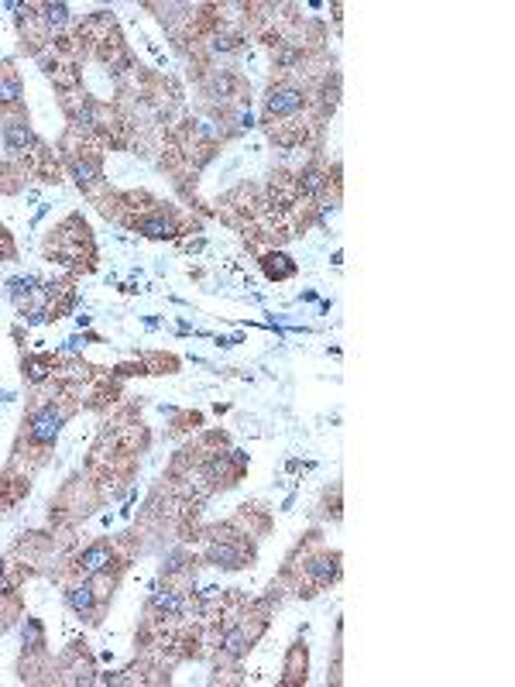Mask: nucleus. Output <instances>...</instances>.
<instances>
[{
	"mask_svg": "<svg viewBox=\"0 0 515 687\" xmlns=\"http://www.w3.org/2000/svg\"><path fill=\"white\" fill-rule=\"evenodd\" d=\"M306 86L299 83H275L268 90V100H265V124H282V121H292L299 110H306Z\"/></svg>",
	"mask_w": 515,
	"mask_h": 687,
	"instance_id": "obj_1",
	"label": "nucleus"
},
{
	"mask_svg": "<svg viewBox=\"0 0 515 687\" xmlns=\"http://www.w3.org/2000/svg\"><path fill=\"white\" fill-rule=\"evenodd\" d=\"M66 416H69V409H62L55 399L42 402V406L25 420L28 440H31L35 447H49V444H55V437H59V430L66 423Z\"/></svg>",
	"mask_w": 515,
	"mask_h": 687,
	"instance_id": "obj_2",
	"label": "nucleus"
},
{
	"mask_svg": "<svg viewBox=\"0 0 515 687\" xmlns=\"http://www.w3.org/2000/svg\"><path fill=\"white\" fill-rule=\"evenodd\" d=\"M206 560H210L213 567L237 571V567H248V564H251V550L217 533V536H210V543H206Z\"/></svg>",
	"mask_w": 515,
	"mask_h": 687,
	"instance_id": "obj_3",
	"label": "nucleus"
},
{
	"mask_svg": "<svg viewBox=\"0 0 515 687\" xmlns=\"http://www.w3.org/2000/svg\"><path fill=\"white\" fill-rule=\"evenodd\" d=\"M128 227L131 231H138V234H145V238H152V241H165V238H176V234H179L176 217H172L169 210H162V207H154V210L145 213V217H131Z\"/></svg>",
	"mask_w": 515,
	"mask_h": 687,
	"instance_id": "obj_4",
	"label": "nucleus"
},
{
	"mask_svg": "<svg viewBox=\"0 0 515 687\" xmlns=\"http://www.w3.org/2000/svg\"><path fill=\"white\" fill-rule=\"evenodd\" d=\"M31 141H35V134H31V128H28L25 110L7 114V117H4V145H7V152H11V155H25Z\"/></svg>",
	"mask_w": 515,
	"mask_h": 687,
	"instance_id": "obj_5",
	"label": "nucleus"
},
{
	"mask_svg": "<svg viewBox=\"0 0 515 687\" xmlns=\"http://www.w3.org/2000/svg\"><path fill=\"white\" fill-rule=\"evenodd\" d=\"M306 578H309V588H327V584H334L340 578V557L337 554H316L313 560L306 564Z\"/></svg>",
	"mask_w": 515,
	"mask_h": 687,
	"instance_id": "obj_6",
	"label": "nucleus"
},
{
	"mask_svg": "<svg viewBox=\"0 0 515 687\" xmlns=\"http://www.w3.org/2000/svg\"><path fill=\"white\" fill-rule=\"evenodd\" d=\"M21 97H25V86H21L14 62H0V104L21 107Z\"/></svg>",
	"mask_w": 515,
	"mask_h": 687,
	"instance_id": "obj_7",
	"label": "nucleus"
},
{
	"mask_svg": "<svg viewBox=\"0 0 515 687\" xmlns=\"http://www.w3.org/2000/svg\"><path fill=\"white\" fill-rule=\"evenodd\" d=\"M110 560H114V547H110V543H93L90 550H83V554H79L76 571L90 578V574H100Z\"/></svg>",
	"mask_w": 515,
	"mask_h": 687,
	"instance_id": "obj_8",
	"label": "nucleus"
},
{
	"mask_svg": "<svg viewBox=\"0 0 515 687\" xmlns=\"http://www.w3.org/2000/svg\"><path fill=\"white\" fill-rule=\"evenodd\" d=\"M66 598H69V605H73V612H76V615H83V619H90V615H93V605H97V591H93V584H90V581L73 584V588L66 591Z\"/></svg>",
	"mask_w": 515,
	"mask_h": 687,
	"instance_id": "obj_9",
	"label": "nucleus"
},
{
	"mask_svg": "<svg viewBox=\"0 0 515 687\" xmlns=\"http://www.w3.org/2000/svg\"><path fill=\"white\" fill-rule=\"evenodd\" d=\"M261 268H265L268 279H292L296 275V265H292V258H285V255H265Z\"/></svg>",
	"mask_w": 515,
	"mask_h": 687,
	"instance_id": "obj_10",
	"label": "nucleus"
},
{
	"mask_svg": "<svg viewBox=\"0 0 515 687\" xmlns=\"http://www.w3.org/2000/svg\"><path fill=\"white\" fill-rule=\"evenodd\" d=\"M42 18H45V25L55 31V28H66L69 25V7L66 4H45L42 7Z\"/></svg>",
	"mask_w": 515,
	"mask_h": 687,
	"instance_id": "obj_11",
	"label": "nucleus"
},
{
	"mask_svg": "<svg viewBox=\"0 0 515 687\" xmlns=\"http://www.w3.org/2000/svg\"><path fill=\"white\" fill-rule=\"evenodd\" d=\"M52 368H55V361H52V358H28L25 361V375H31V382L49 378Z\"/></svg>",
	"mask_w": 515,
	"mask_h": 687,
	"instance_id": "obj_12",
	"label": "nucleus"
},
{
	"mask_svg": "<svg viewBox=\"0 0 515 687\" xmlns=\"http://www.w3.org/2000/svg\"><path fill=\"white\" fill-rule=\"evenodd\" d=\"M299 663H306V650H303V646H296V650H292V657H289V667H285V674H289V677H285V684H296L299 677L306 681V674H299Z\"/></svg>",
	"mask_w": 515,
	"mask_h": 687,
	"instance_id": "obj_13",
	"label": "nucleus"
}]
</instances>
